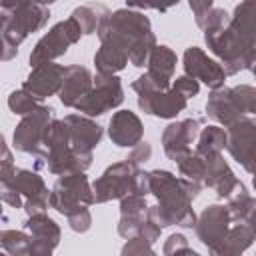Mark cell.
Listing matches in <instances>:
<instances>
[{"instance_id": "obj_1", "label": "cell", "mask_w": 256, "mask_h": 256, "mask_svg": "<svg viewBox=\"0 0 256 256\" xmlns=\"http://www.w3.org/2000/svg\"><path fill=\"white\" fill-rule=\"evenodd\" d=\"M150 192L158 198V206H148V218L162 226H196V214L190 208V196L182 184V178L166 170L150 172Z\"/></svg>"}, {"instance_id": "obj_18", "label": "cell", "mask_w": 256, "mask_h": 256, "mask_svg": "<svg viewBox=\"0 0 256 256\" xmlns=\"http://www.w3.org/2000/svg\"><path fill=\"white\" fill-rule=\"evenodd\" d=\"M108 134L116 146H136L142 140V122L130 110H120L112 116Z\"/></svg>"}, {"instance_id": "obj_37", "label": "cell", "mask_w": 256, "mask_h": 256, "mask_svg": "<svg viewBox=\"0 0 256 256\" xmlns=\"http://www.w3.org/2000/svg\"><path fill=\"white\" fill-rule=\"evenodd\" d=\"M252 184H254V188H256V174H254V180H252Z\"/></svg>"}, {"instance_id": "obj_9", "label": "cell", "mask_w": 256, "mask_h": 256, "mask_svg": "<svg viewBox=\"0 0 256 256\" xmlns=\"http://www.w3.org/2000/svg\"><path fill=\"white\" fill-rule=\"evenodd\" d=\"M52 108L50 106H40L36 112L28 114L16 128L14 132V146L22 152H32L40 154L42 150V138L46 132V126L50 124Z\"/></svg>"}, {"instance_id": "obj_14", "label": "cell", "mask_w": 256, "mask_h": 256, "mask_svg": "<svg viewBox=\"0 0 256 256\" xmlns=\"http://www.w3.org/2000/svg\"><path fill=\"white\" fill-rule=\"evenodd\" d=\"M26 228L32 232V244L28 256H52V250L58 246L60 240V228L52 218H48L44 212L34 214L28 218Z\"/></svg>"}, {"instance_id": "obj_15", "label": "cell", "mask_w": 256, "mask_h": 256, "mask_svg": "<svg viewBox=\"0 0 256 256\" xmlns=\"http://www.w3.org/2000/svg\"><path fill=\"white\" fill-rule=\"evenodd\" d=\"M138 106L154 116L172 118L186 108V98L172 90H144L138 92Z\"/></svg>"}, {"instance_id": "obj_17", "label": "cell", "mask_w": 256, "mask_h": 256, "mask_svg": "<svg viewBox=\"0 0 256 256\" xmlns=\"http://www.w3.org/2000/svg\"><path fill=\"white\" fill-rule=\"evenodd\" d=\"M176 70V54L168 46H156L148 58V72L144 74L156 90H168Z\"/></svg>"}, {"instance_id": "obj_12", "label": "cell", "mask_w": 256, "mask_h": 256, "mask_svg": "<svg viewBox=\"0 0 256 256\" xmlns=\"http://www.w3.org/2000/svg\"><path fill=\"white\" fill-rule=\"evenodd\" d=\"M196 136H198V120H182L170 124L162 134L164 152L174 162H182L186 156L192 154L190 144L196 140Z\"/></svg>"}, {"instance_id": "obj_21", "label": "cell", "mask_w": 256, "mask_h": 256, "mask_svg": "<svg viewBox=\"0 0 256 256\" xmlns=\"http://www.w3.org/2000/svg\"><path fill=\"white\" fill-rule=\"evenodd\" d=\"M92 90V76L82 66H68L64 70V82L60 88V100L64 106H76Z\"/></svg>"}, {"instance_id": "obj_33", "label": "cell", "mask_w": 256, "mask_h": 256, "mask_svg": "<svg viewBox=\"0 0 256 256\" xmlns=\"http://www.w3.org/2000/svg\"><path fill=\"white\" fill-rule=\"evenodd\" d=\"M68 222H70V228H72V230H76V232H86V230L90 228V222H92L88 208H84V210L72 214V216L68 218Z\"/></svg>"}, {"instance_id": "obj_5", "label": "cell", "mask_w": 256, "mask_h": 256, "mask_svg": "<svg viewBox=\"0 0 256 256\" xmlns=\"http://www.w3.org/2000/svg\"><path fill=\"white\" fill-rule=\"evenodd\" d=\"M226 148L248 172L256 174V120L242 116L226 132Z\"/></svg>"}, {"instance_id": "obj_23", "label": "cell", "mask_w": 256, "mask_h": 256, "mask_svg": "<svg viewBox=\"0 0 256 256\" xmlns=\"http://www.w3.org/2000/svg\"><path fill=\"white\" fill-rule=\"evenodd\" d=\"M206 112L208 116H212L214 120L222 122L224 126H232L236 120H240L242 116L236 112L232 100H230V94H228V88H222V90H214L208 98V104H206Z\"/></svg>"}, {"instance_id": "obj_30", "label": "cell", "mask_w": 256, "mask_h": 256, "mask_svg": "<svg viewBox=\"0 0 256 256\" xmlns=\"http://www.w3.org/2000/svg\"><path fill=\"white\" fill-rule=\"evenodd\" d=\"M164 256H200V254L188 248V242L182 234H172L164 244Z\"/></svg>"}, {"instance_id": "obj_22", "label": "cell", "mask_w": 256, "mask_h": 256, "mask_svg": "<svg viewBox=\"0 0 256 256\" xmlns=\"http://www.w3.org/2000/svg\"><path fill=\"white\" fill-rule=\"evenodd\" d=\"M254 236L256 234L250 230V226L238 224V226L230 228V232L218 246L210 248V256H240L252 244Z\"/></svg>"}, {"instance_id": "obj_36", "label": "cell", "mask_w": 256, "mask_h": 256, "mask_svg": "<svg viewBox=\"0 0 256 256\" xmlns=\"http://www.w3.org/2000/svg\"><path fill=\"white\" fill-rule=\"evenodd\" d=\"M246 222H248V226H250V230H252V232L256 234V208H254V212L250 214V218H248Z\"/></svg>"}, {"instance_id": "obj_4", "label": "cell", "mask_w": 256, "mask_h": 256, "mask_svg": "<svg viewBox=\"0 0 256 256\" xmlns=\"http://www.w3.org/2000/svg\"><path fill=\"white\" fill-rule=\"evenodd\" d=\"M80 34H84V32H82L80 24H78L72 16H70L68 20H64V22H58V24L36 44L34 52L30 54V64L36 68V66H40V64L50 62L52 58L62 56V54L68 50V46L74 44V42L80 38Z\"/></svg>"}, {"instance_id": "obj_6", "label": "cell", "mask_w": 256, "mask_h": 256, "mask_svg": "<svg viewBox=\"0 0 256 256\" xmlns=\"http://www.w3.org/2000/svg\"><path fill=\"white\" fill-rule=\"evenodd\" d=\"M124 100L122 84L116 76L108 74H98L96 76V86L74 106L76 110L88 114V116H98L108 112L110 108H116Z\"/></svg>"}, {"instance_id": "obj_2", "label": "cell", "mask_w": 256, "mask_h": 256, "mask_svg": "<svg viewBox=\"0 0 256 256\" xmlns=\"http://www.w3.org/2000/svg\"><path fill=\"white\" fill-rule=\"evenodd\" d=\"M2 42H4V60H8L10 52L12 54L18 50V44L36 28H40L50 12L42 4H30V2H20V4H2Z\"/></svg>"}, {"instance_id": "obj_28", "label": "cell", "mask_w": 256, "mask_h": 256, "mask_svg": "<svg viewBox=\"0 0 256 256\" xmlns=\"http://www.w3.org/2000/svg\"><path fill=\"white\" fill-rule=\"evenodd\" d=\"M8 106L14 114H32L36 112L40 106H36V100L24 92V90H18V92H12L10 98H8Z\"/></svg>"}, {"instance_id": "obj_35", "label": "cell", "mask_w": 256, "mask_h": 256, "mask_svg": "<svg viewBox=\"0 0 256 256\" xmlns=\"http://www.w3.org/2000/svg\"><path fill=\"white\" fill-rule=\"evenodd\" d=\"M150 154H152V148H150L146 142H140V144L134 148V152L130 154V158H126V160H128L132 166L138 168V164H140V162H146V160L150 158Z\"/></svg>"}, {"instance_id": "obj_24", "label": "cell", "mask_w": 256, "mask_h": 256, "mask_svg": "<svg viewBox=\"0 0 256 256\" xmlns=\"http://www.w3.org/2000/svg\"><path fill=\"white\" fill-rule=\"evenodd\" d=\"M94 62H96V68H98L100 74L112 76L114 72H118V70H122V68L126 66V62H128V52L122 50V48H118V46H114V44H106V42H104V44L100 46V50L96 52Z\"/></svg>"}, {"instance_id": "obj_25", "label": "cell", "mask_w": 256, "mask_h": 256, "mask_svg": "<svg viewBox=\"0 0 256 256\" xmlns=\"http://www.w3.org/2000/svg\"><path fill=\"white\" fill-rule=\"evenodd\" d=\"M226 148V132L218 126H208L198 134V146L194 154H198L202 160L218 156Z\"/></svg>"}, {"instance_id": "obj_39", "label": "cell", "mask_w": 256, "mask_h": 256, "mask_svg": "<svg viewBox=\"0 0 256 256\" xmlns=\"http://www.w3.org/2000/svg\"><path fill=\"white\" fill-rule=\"evenodd\" d=\"M4 256H6V254H4Z\"/></svg>"}, {"instance_id": "obj_16", "label": "cell", "mask_w": 256, "mask_h": 256, "mask_svg": "<svg viewBox=\"0 0 256 256\" xmlns=\"http://www.w3.org/2000/svg\"><path fill=\"white\" fill-rule=\"evenodd\" d=\"M64 122H66L68 132H70V144H72V148L78 154H82L86 158H92V148L100 142L102 128L98 124H94L92 120L82 118L78 114L66 116Z\"/></svg>"}, {"instance_id": "obj_13", "label": "cell", "mask_w": 256, "mask_h": 256, "mask_svg": "<svg viewBox=\"0 0 256 256\" xmlns=\"http://www.w3.org/2000/svg\"><path fill=\"white\" fill-rule=\"evenodd\" d=\"M64 66L60 64H40L32 70V74L28 76V80L22 84V90L28 92L34 100H42L46 96H52L56 90L62 88L64 82Z\"/></svg>"}, {"instance_id": "obj_3", "label": "cell", "mask_w": 256, "mask_h": 256, "mask_svg": "<svg viewBox=\"0 0 256 256\" xmlns=\"http://www.w3.org/2000/svg\"><path fill=\"white\" fill-rule=\"evenodd\" d=\"M92 202H96L94 200V192L90 190L88 178L82 172L68 174V176L60 178L54 184L52 192H50V206L56 208L66 218H70L72 214L84 210Z\"/></svg>"}, {"instance_id": "obj_19", "label": "cell", "mask_w": 256, "mask_h": 256, "mask_svg": "<svg viewBox=\"0 0 256 256\" xmlns=\"http://www.w3.org/2000/svg\"><path fill=\"white\" fill-rule=\"evenodd\" d=\"M206 174H204V182L206 186L214 188L218 196H226L230 198L232 192H236L240 188L242 182L236 180V176L232 174V170L228 168V164L224 162L222 154L218 156H212V158H206Z\"/></svg>"}, {"instance_id": "obj_8", "label": "cell", "mask_w": 256, "mask_h": 256, "mask_svg": "<svg viewBox=\"0 0 256 256\" xmlns=\"http://www.w3.org/2000/svg\"><path fill=\"white\" fill-rule=\"evenodd\" d=\"M2 184L4 186H10L20 196H26L24 208H26V212L30 216L42 214V210L50 202V194H48V188H46L44 180L38 174L30 172V170H16L12 174V178L6 180V182H2Z\"/></svg>"}, {"instance_id": "obj_31", "label": "cell", "mask_w": 256, "mask_h": 256, "mask_svg": "<svg viewBox=\"0 0 256 256\" xmlns=\"http://www.w3.org/2000/svg\"><path fill=\"white\" fill-rule=\"evenodd\" d=\"M122 256H156V254L144 238H130L122 248Z\"/></svg>"}, {"instance_id": "obj_34", "label": "cell", "mask_w": 256, "mask_h": 256, "mask_svg": "<svg viewBox=\"0 0 256 256\" xmlns=\"http://www.w3.org/2000/svg\"><path fill=\"white\" fill-rule=\"evenodd\" d=\"M158 236H160V226H158L156 222H152V220L146 216V222H144L142 228H140V238H144L148 244H154V242L158 240Z\"/></svg>"}, {"instance_id": "obj_11", "label": "cell", "mask_w": 256, "mask_h": 256, "mask_svg": "<svg viewBox=\"0 0 256 256\" xmlns=\"http://www.w3.org/2000/svg\"><path fill=\"white\" fill-rule=\"evenodd\" d=\"M184 70H186V76L194 78V80H202L206 86L218 90L224 80H226V72L224 68L210 60L200 48L192 46L184 52Z\"/></svg>"}, {"instance_id": "obj_38", "label": "cell", "mask_w": 256, "mask_h": 256, "mask_svg": "<svg viewBox=\"0 0 256 256\" xmlns=\"http://www.w3.org/2000/svg\"><path fill=\"white\" fill-rule=\"evenodd\" d=\"M252 70H254V74H256V64H254V68H252Z\"/></svg>"}, {"instance_id": "obj_20", "label": "cell", "mask_w": 256, "mask_h": 256, "mask_svg": "<svg viewBox=\"0 0 256 256\" xmlns=\"http://www.w3.org/2000/svg\"><path fill=\"white\" fill-rule=\"evenodd\" d=\"M148 206L142 196H126L120 204V222H118V234L122 238H132L134 234H140L142 224L146 222Z\"/></svg>"}, {"instance_id": "obj_32", "label": "cell", "mask_w": 256, "mask_h": 256, "mask_svg": "<svg viewBox=\"0 0 256 256\" xmlns=\"http://www.w3.org/2000/svg\"><path fill=\"white\" fill-rule=\"evenodd\" d=\"M178 94H182L184 98H190V96H196L198 94V90H200V86H198V82L194 80V78H190V76H180V78H176V82H174V86H172Z\"/></svg>"}, {"instance_id": "obj_7", "label": "cell", "mask_w": 256, "mask_h": 256, "mask_svg": "<svg viewBox=\"0 0 256 256\" xmlns=\"http://www.w3.org/2000/svg\"><path fill=\"white\" fill-rule=\"evenodd\" d=\"M136 166H132L128 160L112 164L98 180H94V200L96 202H108L114 198H126L132 194V182L136 174Z\"/></svg>"}, {"instance_id": "obj_26", "label": "cell", "mask_w": 256, "mask_h": 256, "mask_svg": "<svg viewBox=\"0 0 256 256\" xmlns=\"http://www.w3.org/2000/svg\"><path fill=\"white\" fill-rule=\"evenodd\" d=\"M230 100L236 108V112L242 114H256V88L252 86H236L228 88Z\"/></svg>"}, {"instance_id": "obj_29", "label": "cell", "mask_w": 256, "mask_h": 256, "mask_svg": "<svg viewBox=\"0 0 256 256\" xmlns=\"http://www.w3.org/2000/svg\"><path fill=\"white\" fill-rule=\"evenodd\" d=\"M72 18L80 24V28H82L84 34H92L94 30H98V24H100V18L102 16H96V12H94L92 6H82V8H76L72 12Z\"/></svg>"}, {"instance_id": "obj_10", "label": "cell", "mask_w": 256, "mask_h": 256, "mask_svg": "<svg viewBox=\"0 0 256 256\" xmlns=\"http://www.w3.org/2000/svg\"><path fill=\"white\" fill-rule=\"evenodd\" d=\"M230 210L228 208H224V206H220V204H212V206H208L202 214H200V218L196 220V234H198V238L208 246V248H214V246H218L224 238H226V234L230 232V228H228V224H230Z\"/></svg>"}, {"instance_id": "obj_27", "label": "cell", "mask_w": 256, "mask_h": 256, "mask_svg": "<svg viewBox=\"0 0 256 256\" xmlns=\"http://www.w3.org/2000/svg\"><path fill=\"white\" fill-rule=\"evenodd\" d=\"M2 246L10 256H28L30 254V244L32 238L26 236L24 232H16V230H4L2 232Z\"/></svg>"}]
</instances>
